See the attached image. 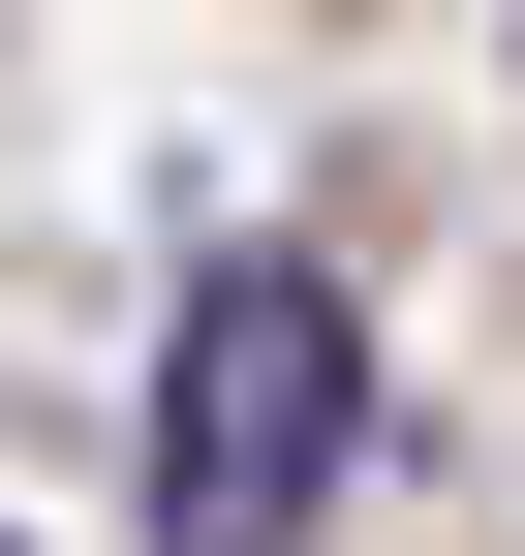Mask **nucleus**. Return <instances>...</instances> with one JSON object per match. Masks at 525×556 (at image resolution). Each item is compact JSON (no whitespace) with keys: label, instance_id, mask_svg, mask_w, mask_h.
<instances>
[{"label":"nucleus","instance_id":"obj_1","mask_svg":"<svg viewBox=\"0 0 525 556\" xmlns=\"http://www.w3.org/2000/svg\"><path fill=\"white\" fill-rule=\"evenodd\" d=\"M341 464H371V309L309 248H217L155 340V556H309Z\"/></svg>","mask_w":525,"mask_h":556}]
</instances>
